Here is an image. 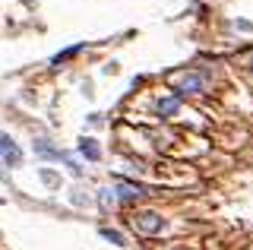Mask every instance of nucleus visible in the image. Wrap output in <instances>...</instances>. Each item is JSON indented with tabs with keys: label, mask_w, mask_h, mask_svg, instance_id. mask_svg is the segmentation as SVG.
I'll return each instance as SVG.
<instances>
[{
	"label": "nucleus",
	"mask_w": 253,
	"mask_h": 250,
	"mask_svg": "<svg viewBox=\"0 0 253 250\" xmlns=\"http://www.w3.org/2000/svg\"><path fill=\"white\" fill-rule=\"evenodd\" d=\"M133 225H136L142 234H158L162 231V218H158L155 212H139L136 218H133Z\"/></svg>",
	"instance_id": "f257e3e1"
},
{
	"label": "nucleus",
	"mask_w": 253,
	"mask_h": 250,
	"mask_svg": "<svg viewBox=\"0 0 253 250\" xmlns=\"http://www.w3.org/2000/svg\"><path fill=\"white\" fill-rule=\"evenodd\" d=\"M79 48H83V44H76V48H70V51H63V54H57V57H54V64H60V60H70V57H73V54H76Z\"/></svg>",
	"instance_id": "6e6552de"
},
{
	"label": "nucleus",
	"mask_w": 253,
	"mask_h": 250,
	"mask_svg": "<svg viewBox=\"0 0 253 250\" xmlns=\"http://www.w3.org/2000/svg\"><path fill=\"white\" fill-rule=\"evenodd\" d=\"M0 159L6 162V165H16V162L22 159V152H19V146L13 143L6 133H0Z\"/></svg>",
	"instance_id": "f03ea898"
},
{
	"label": "nucleus",
	"mask_w": 253,
	"mask_h": 250,
	"mask_svg": "<svg viewBox=\"0 0 253 250\" xmlns=\"http://www.w3.org/2000/svg\"><path fill=\"white\" fill-rule=\"evenodd\" d=\"M250 67H253V57H250Z\"/></svg>",
	"instance_id": "1a4fd4ad"
},
{
	"label": "nucleus",
	"mask_w": 253,
	"mask_h": 250,
	"mask_svg": "<svg viewBox=\"0 0 253 250\" xmlns=\"http://www.w3.org/2000/svg\"><path fill=\"white\" fill-rule=\"evenodd\" d=\"M177 85H180V92H203L206 80H203L200 73H187V76H180V80H177Z\"/></svg>",
	"instance_id": "7ed1b4c3"
},
{
	"label": "nucleus",
	"mask_w": 253,
	"mask_h": 250,
	"mask_svg": "<svg viewBox=\"0 0 253 250\" xmlns=\"http://www.w3.org/2000/svg\"><path fill=\"white\" fill-rule=\"evenodd\" d=\"M117 190H121V200H133V197H139V187H130V184H121Z\"/></svg>",
	"instance_id": "423d86ee"
},
{
	"label": "nucleus",
	"mask_w": 253,
	"mask_h": 250,
	"mask_svg": "<svg viewBox=\"0 0 253 250\" xmlns=\"http://www.w3.org/2000/svg\"><path fill=\"white\" fill-rule=\"evenodd\" d=\"M101 234L111 241V244H124V234L121 231H111V228H101Z\"/></svg>",
	"instance_id": "0eeeda50"
},
{
	"label": "nucleus",
	"mask_w": 253,
	"mask_h": 250,
	"mask_svg": "<svg viewBox=\"0 0 253 250\" xmlns=\"http://www.w3.org/2000/svg\"><path fill=\"white\" fill-rule=\"evenodd\" d=\"M177 108H180V98H165V101H158V114H162V117L174 114Z\"/></svg>",
	"instance_id": "39448f33"
},
{
	"label": "nucleus",
	"mask_w": 253,
	"mask_h": 250,
	"mask_svg": "<svg viewBox=\"0 0 253 250\" xmlns=\"http://www.w3.org/2000/svg\"><path fill=\"white\" fill-rule=\"evenodd\" d=\"M79 152H83L89 162H98V155H101V152H98V146H95L92 139H83V143H79Z\"/></svg>",
	"instance_id": "20e7f679"
}]
</instances>
